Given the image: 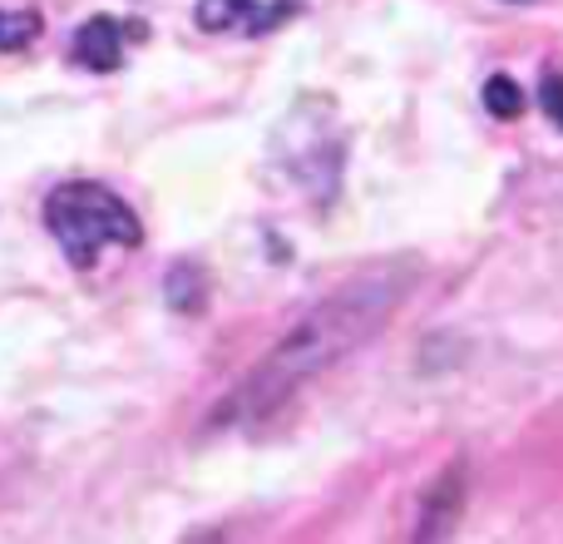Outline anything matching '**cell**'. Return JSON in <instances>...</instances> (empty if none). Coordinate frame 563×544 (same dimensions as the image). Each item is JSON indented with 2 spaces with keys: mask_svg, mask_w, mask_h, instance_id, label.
I'll return each instance as SVG.
<instances>
[{
  "mask_svg": "<svg viewBox=\"0 0 563 544\" xmlns=\"http://www.w3.org/2000/svg\"><path fill=\"white\" fill-rule=\"evenodd\" d=\"M416 282V268L406 263H380L361 278H351L346 287H336L331 297H321L287 337L228 391V401L213 411V426H247V421L273 416L287 396H297L311 377L331 371L336 361H346L356 347H366L380 327L390 322V312L400 307V297Z\"/></svg>",
  "mask_w": 563,
  "mask_h": 544,
  "instance_id": "cell-1",
  "label": "cell"
},
{
  "mask_svg": "<svg viewBox=\"0 0 563 544\" xmlns=\"http://www.w3.org/2000/svg\"><path fill=\"white\" fill-rule=\"evenodd\" d=\"M45 228L75 268H95L104 248H139L144 228H139L134 208L119 194L99 184H65L45 198Z\"/></svg>",
  "mask_w": 563,
  "mask_h": 544,
  "instance_id": "cell-2",
  "label": "cell"
},
{
  "mask_svg": "<svg viewBox=\"0 0 563 544\" xmlns=\"http://www.w3.org/2000/svg\"><path fill=\"white\" fill-rule=\"evenodd\" d=\"M75 59L85 69H95V75L119 69V59H124V25H119V20H109V15H95L89 25H79Z\"/></svg>",
  "mask_w": 563,
  "mask_h": 544,
  "instance_id": "cell-3",
  "label": "cell"
},
{
  "mask_svg": "<svg viewBox=\"0 0 563 544\" xmlns=\"http://www.w3.org/2000/svg\"><path fill=\"white\" fill-rule=\"evenodd\" d=\"M282 15V6L257 10L253 0H198V25L203 30H267Z\"/></svg>",
  "mask_w": 563,
  "mask_h": 544,
  "instance_id": "cell-4",
  "label": "cell"
},
{
  "mask_svg": "<svg viewBox=\"0 0 563 544\" xmlns=\"http://www.w3.org/2000/svg\"><path fill=\"white\" fill-rule=\"evenodd\" d=\"M40 30V15L35 10H5L0 15V50H25Z\"/></svg>",
  "mask_w": 563,
  "mask_h": 544,
  "instance_id": "cell-5",
  "label": "cell"
},
{
  "mask_svg": "<svg viewBox=\"0 0 563 544\" xmlns=\"http://www.w3.org/2000/svg\"><path fill=\"white\" fill-rule=\"evenodd\" d=\"M485 105H489V115H495V119H515L519 109H525V95H519L515 79L495 75V79L485 85Z\"/></svg>",
  "mask_w": 563,
  "mask_h": 544,
  "instance_id": "cell-6",
  "label": "cell"
},
{
  "mask_svg": "<svg viewBox=\"0 0 563 544\" xmlns=\"http://www.w3.org/2000/svg\"><path fill=\"white\" fill-rule=\"evenodd\" d=\"M544 105H549V115L563 124V75H554V69L544 75Z\"/></svg>",
  "mask_w": 563,
  "mask_h": 544,
  "instance_id": "cell-7",
  "label": "cell"
}]
</instances>
